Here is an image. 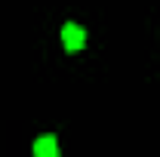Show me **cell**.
<instances>
[{"instance_id":"1","label":"cell","mask_w":160,"mask_h":157,"mask_svg":"<svg viewBox=\"0 0 160 157\" xmlns=\"http://www.w3.org/2000/svg\"><path fill=\"white\" fill-rule=\"evenodd\" d=\"M62 43H65V49L68 53H80L83 46H86V31L74 25V22H68L65 28H62Z\"/></svg>"},{"instance_id":"2","label":"cell","mask_w":160,"mask_h":157,"mask_svg":"<svg viewBox=\"0 0 160 157\" xmlns=\"http://www.w3.org/2000/svg\"><path fill=\"white\" fill-rule=\"evenodd\" d=\"M34 154L37 157H59V142L52 136H43L34 142Z\"/></svg>"}]
</instances>
